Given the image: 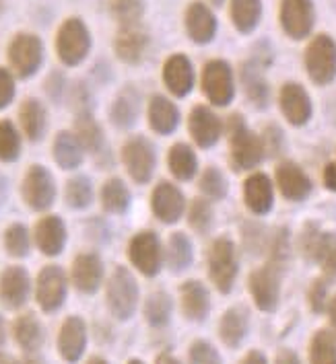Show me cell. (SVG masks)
Returning <instances> with one entry per match:
<instances>
[{"instance_id": "cell-1", "label": "cell", "mask_w": 336, "mask_h": 364, "mask_svg": "<svg viewBox=\"0 0 336 364\" xmlns=\"http://www.w3.org/2000/svg\"><path fill=\"white\" fill-rule=\"evenodd\" d=\"M107 307L116 319H130L139 305V287L135 276L126 268H116L107 282Z\"/></svg>"}, {"instance_id": "cell-2", "label": "cell", "mask_w": 336, "mask_h": 364, "mask_svg": "<svg viewBox=\"0 0 336 364\" xmlns=\"http://www.w3.org/2000/svg\"><path fill=\"white\" fill-rule=\"evenodd\" d=\"M89 50H91V33L87 25L79 17L64 21L56 36V52L60 60L66 66H77L87 58Z\"/></svg>"}, {"instance_id": "cell-3", "label": "cell", "mask_w": 336, "mask_h": 364, "mask_svg": "<svg viewBox=\"0 0 336 364\" xmlns=\"http://www.w3.org/2000/svg\"><path fill=\"white\" fill-rule=\"evenodd\" d=\"M305 68L316 85H328L336 78V43L330 36H317L305 50Z\"/></svg>"}, {"instance_id": "cell-4", "label": "cell", "mask_w": 336, "mask_h": 364, "mask_svg": "<svg viewBox=\"0 0 336 364\" xmlns=\"http://www.w3.org/2000/svg\"><path fill=\"white\" fill-rule=\"evenodd\" d=\"M9 62L17 77L29 78L40 70L43 62V43L33 33H19L9 46Z\"/></svg>"}, {"instance_id": "cell-5", "label": "cell", "mask_w": 336, "mask_h": 364, "mask_svg": "<svg viewBox=\"0 0 336 364\" xmlns=\"http://www.w3.org/2000/svg\"><path fill=\"white\" fill-rule=\"evenodd\" d=\"M209 274L221 292H229L238 276L236 247L229 239H217L209 253Z\"/></svg>"}, {"instance_id": "cell-6", "label": "cell", "mask_w": 336, "mask_h": 364, "mask_svg": "<svg viewBox=\"0 0 336 364\" xmlns=\"http://www.w3.org/2000/svg\"><path fill=\"white\" fill-rule=\"evenodd\" d=\"M303 255L317 262L328 280H336V235L317 232L314 225H310L301 237Z\"/></svg>"}, {"instance_id": "cell-7", "label": "cell", "mask_w": 336, "mask_h": 364, "mask_svg": "<svg viewBox=\"0 0 336 364\" xmlns=\"http://www.w3.org/2000/svg\"><path fill=\"white\" fill-rule=\"evenodd\" d=\"M264 146L254 132H250L239 115L231 119V161L236 169H252L262 161Z\"/></svg>"}, {"instance_id": "cell-8", "label": "cell", "mask_w": 336, "mask_h": 364, "mask_svg": "<svg viewBox=\"0 0 336 364\" xmlns=\"http://www.w3.org/2000/svg\"><path fill=\"white\" fill-rule=\"evenodd\" d=\"M23 200L33 210H48L56 200V186L50 171L41 165H33L23 179Z\"/></svg>"}, {"instance_id": "cell-9", "label": "cell", "mask_w": 336, "mask_h": 364, "mask_svg": "<svg viewBox=\"0 0 336 364\" xmlns=\"http://www.w3.org/2000/svg\"><path fill=\"white\" fill-rule=\"evenodd\" d=\"M250 292L260 311H275L280 296V268L268 264L254 269L250 276Z\"/></svg>"}, {"instance_id": "cell-10", "label": "cell", "mask_w": 336, "mask_h": 364, "mask_svg": "<svg viewBox=\"0 0 336 364\" xmlns=\"http://www.w3.org/2000/svg\"><path fill=\"white\" fill-rule=\"evenodd\" d=\"M314 21H316V13H314L312 0H283L280 2V25L289 38H308L314 29Z\"/></svg>"}, {"instance_id": "cell-11", "label": "cell", "mask_w": 336, "mask_h": 364, "mask_svg": "<svg viewBox=\"0 0 336 364\" xmlns=\"http://www.w3.org/2000/svg\"><path fill=\"white\" fill-rule=\"evenodd\" d=\"M66 274L58 266H46L38 276V287H36V299L46 313L58 311L66 301Z\"/></svg>"}, {"instance_id": "cell-12", "label": "cell", "mask_w": 336, "mask_h": 364, "mask_svg": "<svg viewBox=\"0 0 336 364\" xmlns=\"http://www.w3.org/2000/svg\"><path fill=\"white\" fill-rule=\"evenodd\" d=\"M202 89L215 105L231 103L236 89H233V75H231L229 64L223 60L209 62L202 73Z\"/></svg>"}, {"instance_id": "cell-13", "label": "cell", "mask_w": 336, "mask_h": 364, "mask_svg": "<svg viewBox=\"0 0 336 364\" xmlns=\"http://www.w3.org/2000/svg\"><path fill=\"white\" fill-rule=\"evenodd\" d=\"M124 165L130 173V177L139 183H147L155 169V151L149 140L145 138H132L124 144L122 151Z\"/></svg>"}, {"instance_id": "cell-14", "label": "cell", "mask_w": 336, "mask_h": 364, "mask_svg": "<svg viewBox=\"0 0 336 364\" xmlns=\"http://www.w3.org/2000/svg\"><path fill=\"white\" fill-rule=\"evenodd\" d=\"M130 262L145 274V276H155L161 268V245L155 232L145 230L139 232L130 241Z\"/></svg>"}, {"instance_id": "cell-15", "label": "cell", "mask_w": 336, "mask_h": 364, "mask_svg": "<svg viewBox=\"0 0 336 364\" xmlns=\"http://www.w3.org/2000/svg\"><path fill=\"white\" fill-rule=\"evenodd\" d=\"M31 292V282L27 269L11 266L0 276V303L6 309H19L27 303Z\"/></svg>"}, {"instance_id": "cell-16", "label": "cell", "mask_w": 336, "mask_h": 364, "mask_svg": "<svg viewBox=\"0 0 336 364\" xmlns=\"http://www.w3.org/2000/svg\"><path fill=\"white\" fill-rule=\"evenodd\" d=\"M87 348V326L85 321L73 315L68 317L58 333V352L66 363H79Z\"/></svg>"}, {"instance_id": "cell-17", "label": "cell", "mask_w": 336, "mask_h": 364, "mask_svg": "<svg viewBox=\"0 0 336 364\" xmlns=\"http://www.w3.org/2000/svg\"><path fill=\"white\" fill-rule=\"evenodd\" d=\"M280 109L293 126H303L312 115V101L308 91L297 82H287L280 89Z\"/></svg>"}, {"instance_id": "cell-18", "label": "cell", "mask_w": 336, "mask_h": 364, "mask_svg": "<svg viewBox=\"0 0 336 364\" xmlns=\"http://www.w3.org/2000/svg\"><path fill=\"white\" fill-rule=\"evenodd\" d=\"M103 282V264L95 253H80L73 264V284L85 294L98 292Z\"/></svg>"}, {"instance_id": "cell-19", "label": "cell", "mask_w": 336, "mask_h": 364, "mask_svg": "<svg viewBox=\"0 0 336 364\" xmlns=\"http://www.w3.org/2000/svg\"><path fill=\"white\" fill-rule=\"evenodd\" d=\"M163 78H165L167 89L174 95L184 97L186 93H190L192 87H194V68H192L188 58L176 54V56H172L165 62Z\"/></svg>"}, {"instance_id": "cell-20", "label": "cell", "mask_w": 336, "mask_h": 364, "mask_svg": "<svg viewBox=\"0 0 336 364\" xmlns=\"http://www.w3.org/2000/svg\"><path fill=\"white\" fill-rule=\"evenodd\" d=\"M36 243L41 253L54 257L66 245V227L58 216H43L36 227Z\"/></svg>"}, {"instance_id": "cell-21", "label": "cell", "mask_w": 336, "mask_h": 364, "mask_svg": "<svg viewBox=\"0 0 336 364\" xmlns=\"http://www.w3.org/2000/svg\"><path fill=\"white\" fill-rule=\"evenodd\" d=\"M186 27L196 43H209L217 33V19L202 2H192L186 13Z\"/></svg>"}, {"instance_id": "cell-22", "label": "cell", "mask_w": 336, "mask_h": 364, "mask_svg": "<svg viewBox=\"0 0 336 364\" xmlns=\"http://www.w3.org/2000/svg\"><path fill=\"white\" fill-rule=\"evenodd\" d=\"M277 183L287 200H303L312 192V181L293 163H283L277 169Z\"/></svg>"}, {"instance_id": "cell-23", "label": "cell", "mask_w": 336, "mask_h": 364, "mask_svg": "<svg viewBox=\"0 0 336 364\" xmlns=\"http://www.w3.org/2000/svg\"><path fill=\"white\" fill-rule=\"evenodd\" d=\"M153 212L163 223H176L184 212V196L167 181L159 183L153 192Z\"/></svg>"}, {"instance_id": "cell-24", "label": "cell", "mask_w": 336, "mask_h": 364, "mask_svg": "<svg viewBox=\"0 0 336 364\" xmlns=\"http://www.w3.org/2000/svg\"><path fill=\"white\" fill-rule=\"evenodd\" d=\"M248 327H250V317H248V311L243 307H231L223 317H221V323H219V336L223 340V344L229 346V348H238L246 333H248Z\"/></svg>"}, {"instance_id": "cell-25", "label": "cell", "mask_w": 336, "mask_h": 364, "mask_svg": "<svg viewBox=\"0 0 336 364\" xmlns=\"http://www.w3.org/2000/svg\"><path fill=\"white\" fill-rule=\"evenodd\" d=\"M190 132L200 146H213L221 134V122L209 107H196L190 115Z\"/></svg>"}, {"instance_id": "cell-26", "label": "cell", "mask_w": 336, "mask_h": 364, "mask_svg": "<svg viewBox=\"0 0 336 364\" xmlns=\"http://www.w3.org/2000/svg\"><path fill=\"white\" fill-rule=\"evenodd\" d=\"M246 204L256 214H266L273 208V183L266 175L256 173L246 181Z\"/></svg>"}, {"instance_id": "cell-27", "label": "cell", "mask_w": 336, "mask_h": 364, "mask_svg": "<svg viewBox=\"0 0 336 364\" xmlns=\"http://www.w3.org/2000/svg\"><path fill=\"white\" fill-rule=\"evenodd\" d=\"M182 309L188 319L192 321H202L211 309L209 301V290L202 287L198 280H190L182 287Z\"/></svg>"}, {"instance_id": "cell-28", "label": "cell", "mask_w": 336, "mask_h": 364, "mask_svg": "<svg viewBox=\"0 0 336 364\" xmlns=\"http://www.w3.org/2000/svg\"><path fill=\"white\" fill-rule=\"evenodd\" d=\"M147 36L140 31L137 25H128L124 27L116 38V54L120 60L128 62V64H137L140 58L145 56L147 50Z\"/></svg>"}, {"instance_id": "cell-29", "label": "cell", "mask_w": 336, "mask_h": 364, "mask_svg": "<svg viewBox=\"0 0 336 364\" xmlns=\"http://www.w3.org/2000/svg\"><path fill=\"white\" fill-rule=\"evenodd\" d=\"M13 333H15L17 344L25 352H38L43 344V327L33 313H25V315L17 317V321L13 326Z\"/></svg>"}, {"instance_id": "cell-30", "label": "cell", "mask_w": 336, "mask_h": 364, "mask_svg": "<svg viewBox=\"0 0 336 364\" xmlns=\"http://www.w3.org/2000/svg\"><path fill=\"white\" fill-rule=\"evenodd\" d=\"M149 119H151V126L153 130L159 134H172L176 130L179 122V114L176 109V105L165 99V97H153L151 99V105H149Z\"/></svg>"}, {"instance_id": "cell-31", "label": "cell", "mask_w": 336, "mask_h": 364, "mask_svg": "<svg viewBox=\"0 0 336 364\" xmlns=\"http://www.w3.org/2000/svg\"><path fill=\"white\" fill-rule=\"evenodd\" d=\"M21 128L29 140H40L43 132H46V109L38 99H27L23 101L19 109Z\"/></svg>"}, {"instance_id": "cell-32", "label": "cell", "mask_w": 336, "mask_h": 364, "mask_svg": "<svg viewBox=\"0 0 336 364\" xmlns=\"http://www.w3.org/2000/svg\"><path fill=\"white\" fill-rule=\"evenodd\" d=\"M83 144L70 132H60L54 140V159L62 169H77L83 163Z\"/></svg>"}, {"instance_id": "cell-33", "label": "cell", "mask_w": 336, "mask_h": 364, "mask_svg": "<svg viewBox=\"0 0 336 364\" xmlns=\"http://www.w3.org/2000/svg\"><path fill=\"white\" fill-rule=\"evenodd\" d=\"M139 109H140V97L139 93L128 87L124 89L122 93L116 99L114 107H112V122L118 126V128H130L137 117H139Z\"/></svg>"}, {"instance_id": "cell-34", "label": "cell", "mask_w": 336, "mask_h": 364, "mask_svg": "<svg viewBox=\"0 0 336 364\" xmlns=\"http://www.w3.org/2000/svg\"><path fill=\"white\" fill-rule=\"evenodd\" d=\"M260 15H262L260 0H231V19L241 33L254 31L260 23Z\"/></svg>"}, {"instance_id": "cell-35", "label": "cell", "mask_w": 336, "mask_h": 364, "mask_svg": "<svg viewBox=\"0 0 336 364\" xmlns=\"http://www.w3.org/2000/svg\"><path fill=\"white\" fill-rule=\"evenodd\" d=\"M75 130H77V138L85 151L99 153L103 149V132H101L98 122L91 117V114H87V112L79 114L77 122H75Z\"/></svg>"}, {"instance_id": "cell-36", "label": "cell", "mask_w": 336, "mask_h": 364, "mask_svg": "<svg viewBox=\"0 0 336 364\" xmlns=\"http://www.w3.org/2000/svg\"><path fill=\"white\" fill-rule=\"evenodd\" d=\"M310 364H336V333L320 329L312 338Z\"/></svg>"}, {"instance_id": "cell-37", "label": "cell", "mask_w": 336, "mask_h": 364, "mask_svg": "<svg viewBox=\"0 0 336 364\" xmlns=\"http://www.w3.org/2000/svg\"><path fill=\"white\" fill-rule=\"evenodd\" d=\"M101 202H103V208L107 212L120 214L130 204V192L122 179H110V181H105V186L101 190Z\"/></svg>"}, {"instance_id": "cell-38", "label": "cell", "mask_w": 336, "mask_h": 364, "mask_svg": "<svg viewBox=\"0 0 336 364\" xmlns=\"http://www.w3.org/2000/svg\"><path fill=\"white\" fill-rule=\"evenodd\" d=\"M145 317L153 327L167 326L172 317V299L165 292H155L145 303Z\"/></svg>"}, {"instance_id": "cell-39", "label": "cell", "mask_w": 336, "mask_h": 364, "mask_svg": "<svg viewBox=\"0 0 336 364\" xmlns=\"http://www.w3.org/2000/svg\"><path fill=\"white\" fill-rule=\"evenodd\" d=\"M169 169L178 179H192L196 173V156L186 144H176L169 153Z\"/></svg>"}, {"instance_id": "cell-40", "label": "cell", "mask_w": 336, "mask_h": 364, "mask_svg": "<svg viewBox=\"0 0 336 364\" xmlns=\"http://www.w3.org/2000/svg\"><path fill=\"white\" fill-rule=\"evenodd\" d=\"M21 153V136L13 122L2 119L0 122V161L13 163L19 159Z\"/></svg>"}, {"instance_id": "cell-41", "label": "cell", "mask_w": 336, "mask_h": 364, "mask_svg": "<svg viewBox=\"0 0 336 364\" xmlns=\"http://www.w3.org/2000/svg\"><path fill=\"white\" fill-rule=\"evenodd\" d=\"M241 80H243V89H246L248 97L256 105L264 107L266 105V99H268V87H266V80L262 78V75H260V70H258L256 66H246L241 70Z\"/></svg>"}, {"instance_id": "cell-42", "label": "cell", "mask_w": 336, "mask_h": 364, "mask_svg": "<svg viewBox=\"0 0 336 364\" xmlns=\"http://www.w3.org/2000/svg\"><path fill=\"white\" fill-rule=\"evenodd\" d=\"M190 264H192V243L182 232L172 235V239H169V266L176 272H182Z\"/></svg>"}, {"instance_id": "cell-43", "label": "cell", "mask_w": 336, "mask_h": 364, "mask_svg": "<svg viewBox=\"0 0 336 364\" xmlns=\"http://www.w3.org/2000/svg\"><path fill=\"white\" fill-rule=\"evenodd\" d=\"M93 200V188L87 177H75L66 186V202L70 208H87Z\"/></svg>"}, {"instance_id": "cell-44", "label": "cell", "mask_w": 336, "mask_h": 364, "mask_svg": "<svg viewBox=\"0 0 336 364\" xmlns=\"http://www.w3.org/2000/svg\"><path fill=\"white\" fill-rule=\"evenodd\" d=\"M110 11L122 27L137 25L142 15V0H112Z\"/></svg>"}, {"instance_id": "cell-45", "label": "cell", "mask_w": 336, "mask_h": 364, "mask_svg": "<svg viewBox=\"0 0 336 364\" xmlns=\"http://www.w3.org/2000/svg\"><path fill=\"white\" fill-rule=\"evenodd\" d=\"M4 245L13 257H25L29 253V230L23 225H11L4 232Z\"/></svg>"}, {"instance_id": "cell-46", "label": "cell", "mask_w": 336, "mask_h": 364, "mask_svg": "<svg viewBox=\"0 0 336 364\" xmlns=\"http://www.w3.org/2000/svg\"><path fill=\"white\" fill-rule=\"evenodd\" d=\"M200 190L213 200H221L227 193V183L217 169H206L200 181Z\"/></svg>"}, {"instance_id": "cell-47", "label": "cell", "mask_w": 336, "mask_h": 364, "mask_svg": "<svg viewBox=\"0 0 336 364\" xmlns=\"http://www.w3.org/2000/svg\"><path fill=\"white\" fill-rule=\"evenodd\" d=\"M190 364H221V356L209 342H194L190 346Z\"/></svg>"}, {"instance_id": "cell-48", "label": "cell", "mask_w": 336, "mask_h": 364, "mask_svg": "<svg viewBox=\"0 0 336 364\" xmlns=\"http://www.w3.org/2000/svg\"><path fill=\"white\" fill-rule=\"evenodd\" d=\"M287 259H289V235H287V230H278L277 239H275V243H273V266H277V268H285V264H287Z\"/></svg>"}, {"instance_id": "cell-49", "label": "cell", "mask_w": 336, "mask_h": 364, "mask_svg": "<svg viewBox=\"0 0 336 364\" xmlns=\"http://www.w3.org/2000/svg\"><path fill=\"white\" fill-rule=\"evenodd\" d=\"M190 225L194 227L196 230L206 229L211 225V208L204 200H196L190 208Z\"/></svg>"}, {"instance_id": "cell-50", "label": "cell", "mask_w": 336, "mask_h": 364, "mask_svg": "<svg viewBox=\"0 0 336 364\" xmlns=\"http://www.w3.org/2000/svg\"><path fill=\"white\" fill-rule=\"evenodd\" d=\"M326 282L324 280H314V284L310 287V292H308V301H310V307L314 313H322L326 309Z\"/></svg>"}, {"instance_id": "cell-51", "label": "cell", "mask_w": 336, "mask_h": 364, "mask_svg": "<svg viewBox=\"0 0 336 364\" xmlns=\"http://www.w3.org/2000/svg\"><path fill=\"white\" fill-rule=\"evenodd\" d=\"M13 97H15V78L6 68H0V109L11 105Z\"/></svg>"}, {"instance_id": "cell-52", "label": "cell", "mask_w": 336, "mask_h": 364, "mask_svg": "<svg viewBox=\"0 0 336 364\" xmlns=\"http://www.w3.org/2000/svg\"><path fill=\"white\" fill-rule=\"evenodd\" d=\"M324 183H326V188H328V190L336 192V165L335 163L326 165V169H324Z\"/></svg>"}, {"instance_id": "cell-53", "label": "cell", "mask_w": 336, "mask_h": 364, "mask_svg": "<svg viewBox=\"0 0 336 364\" xmlns=\"http://www.w3.org/2000/svg\"><path fill=\"white\" fill-rule=\"evenodd\" d=\"M275 364H301V360H299V356H297L295 352H291V350H280L277 354Z\"/></svg>"}, {"instance_id": "cell-54", "label": "cell", "mask_w": 336, "mask_h": 364, "mask_svg": "<svg viewBox=\"0 0 336 364\" xmlns=\"http://www.w3.org/2000/svg\"><path fill=\"white\" fill-rule=\"evenodd\" d=\"M241 364H268V363H266V356H264V354H260V352H250V354L243 358V363Z\"/></svg>"}, {"instance_id": "cell-55", "label": "cell", "mask_w": 336, "mask_h": 364, "mask_svg": "<svg viewBox=\"0 0 336 364\" xmlns=\"http://www.w3.org/2000/svg\"><path fill=\"white\" fill-rule=\"evenodd\" d=\"M328 315H330V323L335 327L336 331V294L330 299V305H328Z\"/></svg>"}, {"instance_id": "cell-56", "label": "cell", "mask_w": 336, "mask_h": 364, "mask_svg": "<svg viewBox=\"0 0 336 364\" xmlns=\"http://www.w3.org/2000/svg\"><path fill=\"white\" fill-rule=\"evenodd\" d=\"M23 364H43V360H41V358L38 356V354H36V352H27V356H25Z\"/></svg>"}, {"instance_id": "cell-57", "label": "cell", "mask_w": 336, "mask_h": 364, "mask_svg": "<svg viewBox=\"0 0 336 364\" xmlns=\"http://www.w3.org/2000/svg\"><path fill=\"white\" fill-rule=\"evenodd\" d=\"M155 364H179L178 360H176V358H172V356H169V354H161V356H159L157 358V363Z\"/></svg>"}, {"instance_id": "cell-58", "label": "cell", "mask_w": 336, "mask_h": 364, "mask_svg": "<svg viewBox=\"0 0 336 364\" xmlns=\"http://www.w3.org/2000/svg\"><path fill=\"white\" fill-rule=\"evenodd\" d=\"M0 364H17V363H15V358H13V356H9V354H0Z\"/></svg>"}, {"instance_id": "cell-59", "label": "cell", "mask_w": 336, "mask_h": 364, "mask_svg": "<svg viewBox=\"0 0 336 364\" xmlns=\"http://www.w3.org/2000/svg\"><path fill=\"white\" fill-rule=\"evenodd\" d=\"M4 192H6V181H4V177L0 175V202L4 200Z\"/></svg>"}, {"instance_id": "cell-60", "label": "cell", "mask_w": 336, "mask_h": 364, "mask_svg": "<svg viewBox=\"0 0 336 364\" xmlns=\"http://www.w3.org/2000/svg\"><path fill=\"white\" fill-rule=\"evenodd\" d=\"M87 364H110L105 358H99V356H93V358H89V363Z\"/></svg>"}, {"instance_id": "cell-61", "label": "cell", "mask_w": 336, "mask_h": 364, "mask_svg": "<svg viewBox=\"0 0 336 364\" xmlns=\"http://www.w3.org/2000/svg\"><path fill=\"white\" fill-rule=\"evenodd\" d=\"M4 344V321H2V317H0V346Z\"/></svg>"}, {"instance_id": "cell-62", "label": "cell", "mask_w": 336, "mask_h": 364, "mask_svg": "<svg viewBox=\"0 0 336 364\" xmlns=\"http://www.w3.org/2000/svg\"><path fill=\"white\" fill-rule=\"evenodd\" d=\"M209 2H213V4H215V6H221V4H223V2H225V0H209Z\"/></svg>"}, {"instance_id": "cell-63", "label": "cell", "mask_w": 336, "mask_h": 364, "mask_svg": "<svg viewBox=\"0 0 336 364\" xmlns=\"http://www.w3.org/2000/svg\"><path fill=\"white\" fill-rule=\"evenodd\" d=\"M128 364H145V363H140V360H130Z\"/></svg>"}, {"instance_id": "cell-64", "label": "cell", "mask_w": 336, "mask_h": 364, "mask_svg": "<svg viewBox=\"0 0 336 364\" xmlns=\"http://www.w3.org/2000/svg\"><path fill=\"white\" fill-rule=\"evenodd\" d=\"M2 9H4V4H2V0H0V13H2Z\"/></svg>"}]
</instances>
